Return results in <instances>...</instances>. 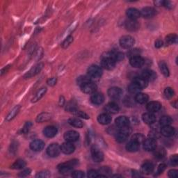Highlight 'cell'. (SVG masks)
Segmentation results:
<instances>
[{
	"label": "cell",
	"mask_w": 178,
	"mask_h": 178,
	"mask_svg": "<svg viewBox=\"0 0 178 178\" xmlns=\"http://www.w3.org/2000/svg\"><path fill=\"white\" fill-rule=\"evenodd\" d=\"M78 163L77 160H71L69 161L68 162L61 163L59 166H58V171L60 172V173L63 175H69L72 172V168L74 166H76Z\"/></svg>",
	"instance_id": "obj_1"
},
{
	"label": "cell",
	"mask_w": 178,
	"mask_h": 178,
	"mask_svg": "<svg viewBox=\"0 0 178 178\" xmlns=\"http://www.w3.org/2000/svg\"><path fill=\"white\" fill-rule=\"evenodd\" d=\"M131 133V129L129 126L119 128V130L116 133V141L118 143H123L127 140L128 136H129Z\"/></svg>",
	"instance_id": "obj_2"
},
{
	"label": "cell",
	"mask_w": 178,
	"mask_h": 178,
	"mask_svg": "<svg viewBox=\"0 0 178 178\" xmlns=\"http://www.w3.org/2000/svg\"><path fill=\"white\" fill-rule=\"evenodd\" d=\"M88 77L91 79H98L102 74V69L100 66L96 65L91 66L88 68Z\"/></svg>",
	"instance_id": "obj_3"
},
{
	"label": "cell",
	"mask_w": 178,
	"mask_h": 178,
	"mask_svg": "<svg viewBox=\"0 0 178 178\" xmlns=\"http://www.w3.org/2000/svg\"><path fill=\"white\" fill-rule=\"evenodd\" d=\"M135 44L134 38L131 36H124L120 39V44L124 49H130Z\"/></svg>",
	"instance_id": "obj_4"
},
{
	"label": "cell",
	"mask_w": 178,
	"mask_h": 178,
	"mask_svg": "<svg viewBox=\"0 0 178 178\" xmlns=\"http://www.w3.org/2000/svg\"><path fill=\"white\" fill-rule=\"evenodd\" d=\"M91 155L94 161L100 163L104 160V154L98 147L93 146L91 148Z\"/></svg>",
	"instance_id": "obj_5"
},
{
	"label": "cell",
	"mask_w": 178,
	"mask_h": 178,
	"mask_svg": "<svg viewBox=\"0 0 178 178\" xmlns=\"http://www.w3.org/2000/svg\"><path fill=\"white\" fill-rule=\"evenodd\" d=\"M61 151V147L57 143H52L49 145L47 148V154L51 157H57L60 154Z\"/></svg>",
	"instance_id": "obj_6"
},
{
	"label": "cell",
	"mask_w": 178,
	"mask_h": 178,
	"mask_svg": "<svg viewBox=\"0 0 178 178\" xmlns=\"http://www.w3.org/2000/svg\"><path fill=\"white\" fill-rule=\"evenodd\" d=\"M116 61H113L111 58L108 57H102V61L101 66L103 68H104L107 70H111L116 66Z\"/></svg>",
	"instance_id": "obj_7"
},
{
	"label": "cell",
	"mask_w": 178,
	"mask_h": 178,
	"mask_svg": "<svg viewBox=\"0 0 178 178\" xmlns=\"http://www.w3.org/2000/svg\"><path fill=\"white\" fill-rule=\"evenodd\" d=\"M81 90L86 94H93L97 90V86L93 82H89L80 86Z\"/></svg>",
	"instance_id": "obj_8"
},
{
	"label": "cell",
	"mask_w": 178,
	"mask_h": 178,
	"mask_svg": "<svg viewBox=\"0 0 178 178\" xmlns=\"http://www.w3.org/2000/svg\"><path fill=\"white\" fill-rule=\"evenodd\" d=\"M64 139L67 142H70L73 143L74 141H77L79 138V134L76 131L70 130L64 134Z\"/></svg>",
	"instance_id": "obj_9"
},
{
	"label": "cell",
	"mask_w": 178,
	"mask_h": 178,
	"mask_svg": "<svg viewBox=\"0 0 178 178\" xmlns=\"http://www.w3.org/2000/svg\"><path fill=\"white\" fill-rule=\"evenodd\" d=\"M108 95L110 98L113 100L120 99L122 95V91L121 88L118 87H111L108 90Z\"/></svg>",
	"instance_id": "obj_10"
},
{
	"label": "cell",
	"mask_w": 178,
	"mask_h": 178,
	"mask_svg": "<svg viewBox=\"0 0 178 178\" xmlns=\"http://www.w3.org/2000/svg\"><path fill=\"white\" fill-rule=\"evenodd\" d=\"M141 16L144 18H152L157 14V11L152 7H145L140 11Z\"/></svg>",
	"instance_id": "obj_11"
},
{
	"label": "cell",
	"mask_w": 178,
	"mask_h": 178,
	"mask_svg": "<svg viewBox=\"0 0 178 178\" xmlns=\"http://www.w3.org/2000/svg\"><path fill=\"white\" fill-rule=\"evenodd\" d=\"M145 60L140 55L135 56V57L129 58V63L134 68H141L143 66Z\"/></svg>",
	"instance_id": "obj_12"
},
{
	"label": "cell",
	"mask_w": 178,
	"mask_h": 178,
	"mask_svg": "<svg viewBox=\"0 0 178 178\" xmlns=\"http://www.w3.org/2000/svg\"><path fill=\"white\" fill-rule=\"evenodd\" d=\"M143 149L147 152L153 151L157 147V142L156 140L152 138L146 139L143 141Z\"/></svg>",
	"instance_id": "obj_13"
},
{
	"label": "cell",
	"mask_w": 178,
	"mask_h": 178,
	"mask_svg": "<svg viewBox=\"0 0 178 178\" xmlns=\"http://www.w3.org/2000/svg\"><path fill=\"white\" fill-rule=\"evenodd\" d=\"M91 100L94 104L96 105L102 104L104 101V95L101 93H99V92H95V93L91 95Z\"/></svg>",
	"instance_id": "obj_14"
},
{
	"label": "cell",
	"mask_w": 178,
	"mask_h": 178,
	"mask_svg": "<svg viewBox=\"0 0 178 178\" xmlns=\"http://www.w3.org/2000/svg\"><path fill=\"white\" fill-rule=\"evenodd\" d=\"M125 27L126 28L127 30L129 31V32H136L139 29V23L137 20H134V19H129L128 20L125 22Z\"/></svg>",
	"instance_id": "obj_15"
},
{
	"label": "cell",
	"mask_w": 178,
	"mask_h": 178,
	"mask_svg": "<svg viewBox=\"0 0 178 178\" xmlns=\"http://www.w3.org/2000/svg\"><path fill=\"white\" fill-rule=\"evenodd\" d=\"M61 152L66 155H70L73 153L75 150V147L70 142H65L61 146Z\"/></svg>",
	"instance_id": "obj_16"
},
{
	"label": "cell",
	"mask_w": 178,
	"mask_h": 178,
	"mask_svg": "<svg viewBox=\"0 0 178 178\" xmlns=\"http://www.w3.org/2000/svg\"><path fill=\"white\" fill-rule=\"evenodd\" d=\"M43 63H39L38 65H36L35 66H33V68L30 70L26 73V74L24 75V77L25 79H28V78H31L33 76H35L36 74H37L38 73L40 72V70L43 68Z\"/></svg>",
	"instance_id": "obj_17"
},
{
	"label": "cell",
	"mask_w": 178,
	"mask_h": 178,
	"mask_svg": "<svg viewBox=\"0 0 178 178\" xmlns=\"http://www.w3.org/2000/svg\"><path fill=\"white\" fill-rule=\"evenodd\" d=\"M141 77L146 79L147 82H152L154 81L157 78V74L152 70H145L142 72L141 75Z\"/></svg>",
	"instance_id": "obj_18"
},
{
	"label": "cell",
	"mask_w": 178,
	"mask_h": 178,
	"mask_svg": "<svg viewBox=\"0 0 178 178\" xmlns=\"http://www.w3.org/2000/svg\"><path fill=\"white\" fill-rule=\"evenodd\" d=\"M30 148L33 151L35 152H40L44 148V143L41 140H34L29 145Z\"/></svg>",
	"instance_id": "obj_19"
},
{
	"label": "cell",
	"mask_w": 178,
	"mask_h": 178,
	"mask_svg": "<svg viewBox=\"0 0 178 178\" xmlns=\"http://www.w3.org/2000/svg\"><path fill=\"white\" fill-rule=\"evenodd\" d=\"M126 14L129 19H134V20H136L141 16L140 11L134 8H130L129 9H127Z\"/></svg>",
	"instance_id": "obj_20"
},
{
	"label": "cell",
	"mask_w": 178,
	"mask_h": 178,
	"mask_svg": "<svg viewBox=\"0 0 178 178\" xmlns=\"http://www.w3.org/2000/svg\"><path fill=\"white\" fill-rule=\"evenodd\" d=\"M116 126L118 128H122L129 126V121L127 117L125 116H119L115 121Z\"/></svg>",
	"instance_id": "obj_21"
},
{
	"label": "cell",
	"mask_w": 178,
	"mask_h": 178,
	"mask_svg": "<svg viewBox=\"0 0 178 178\" xmlns=\"http://www.w3.org/2000/svg\"><path fill=\"white\" fill-rule=\"evenodd\" d=\"M58 130L54 126H47L43 130L44 135L47 138H53L57 135Z\"/></svg>",
	"instance_id": "obj_22"
},
{
	"label": "cell",
	"mask_w": 178,
	"mask_h": 178,
	"mask_svg": "<svg viewBox=\"0 0 178 178\" xmlns=\"http://www.w3.org/2000/svg\"><path fill=\"white\" fill-rule=\"evenodd\" d=\"M146 108L150 113H155L161 109V104L159 102H150L147 104Z\"/></svg>",
	"instance_id": "obj_23"
},
{
	"label": "cell",
	"mask_w": 178,
	"mask_h": 178,
	"mask_svg": "<svg viewBox=\"0 0 178 178\" xmlns=\"http://www.w3.org/2000/svg\"><path fill=\"white\" fill-rule=\"evenodd\" d=\"M154 165L152 163L146 162L142 165L141 172L145 175H150L154 171Z\"/></svg>",
	"instance_id": "obj_24"
},
{
	"label": "cell",
	"mask_w": 178,
	"mask_h": 178,
	"mask_svg": "<svg viewBox=\"0 0 178 178\" xmlns=\"http://www.w3.org/2000/svg\"><path fill=\"white\" fill-rule=\"evenodd\" d=\"M175 130L171 125L163 126L161 129V134L165 137H171L175 134Z\"/></svg>",
	"instance_id": "obj_25"
},
{
	"label": "cell",
	"mask_w": 178,
	"mask_h": 178,
	"mask_svg": "<svg viewBox=\"0 0 178 178\" xmlns=\"http://www.w3.org/2000/svg\"><path fill=\"white\" fill-rule=\"evenodd\" d=\"M104 108L107 113H112V114L117 113L119 111L118 105L117 104L116 102H113L108 103V104L106 105Z\"/></svg>",
	"instance_id": "obj_26"
},
{
	"label": "cell",
	"mask_w": 178,
	"mask_h": 178,
	"mask_svg": "<svg viewBox=\"0 0 178 178\" xmlns=\"http://www.w3.org/2000/svg\"><path fill=\"white\" fill-rule=\"evenodd\" d=\"M142 119H143L145 123L147 125L154 124L156 121V117L152 113H146L142 116Z\"/></svg>",
	"instance_id": "obj_27"
},
{
	"label": "cell",
	"mask_w": 178,
	"mask_h": 178,
	"mask_svg": "<svg viewBox=\"0 0 178 178\" xmlns=\"http://www.w3.org/2000/svg\"><path fill=\"white\" fill-rule=\"evenodd\" d=\"M97 121L102 125H108L111 122V117L108 113H102L97 117Z\"/></svg>",
	"instance_id": "obj_28"
},
{
	"label": "cell",
	"mask_w": 178,
	"mask_h": 178,
	"mask_svg": "<svg viewBox=\"0 0 178 178\" xmlns=\"http://www.w3.org/2000/svg\"><path fill=\"white\" fill-rule=\"evenodd\" d=\"M139 147H140V144L133 140H131L126 146L127 150L130 152H134L138 151Z\"/></svg>",
	"instance_id": "obj_29"
},
{
	"label": "cell",
	"mask_w": 178,
	"mask_h": 178,
	"mask_svg": "<svg viewBox=\"0 0 178 178\" xmlns=\"http://www.w3.org/2000/svg\"><path fill=\"white\" fill-rule=\"evenodd\" d=\"M133 83H136V84L141 89L146 88L147 86V84H148V82L141 77H134V79L133 80Z\"/></svg>",
	"instance_id": "obj_30"
},
{
	"label": "cell",
	"mask_w": 178,
	"mask_h": 178,
	"mask_svg": "<svg viewBox=\"0 0 178 178\" xmlns=\"http://www.w3.org/2000/svg\"><path fill=\"white\" fill-rule=\"evenodd\" d=\"M47 92V88L46 87H43L39 89V90L37 91V93H36L34 97H33L32 99V102H36L40 100L42 97H43L44 94L46 93Z\"/></svg>",
	"instance_id": "obj_31"
},
{
	"label": "cell",
	"mask_w": 178,
	"mask_h": 178,
	"mask_svg": "<svg viewBox=\"0 0 178 178\" xmlns=\"http://www.w3.org/2000/svg\"><path fill=\"white\" fill-rule=\"evenodd\" d=\"M149 97L148 95L146 93H138L136 94V95L135 97V100L139 104H145L147 102Z\"/></svg>",
	"instance_id": "obj_32"
},
{
	"label": "cell",
	"mask_w": 178,
	"mask_h": 178,
	"mask_svg": "<svg viewBox=\"0 0 178 178\" xmlns=\"http://www.w3.org/2000/svg\"><path fill=\"white\" fill-rule=\"evenodd\" d=\"M19 109H20V106H19V105L15 106V107H14L13 109L10 111L9 113H8V115H7L6 118V121H11V120H13L17 116V114L18 113Z\"/></svg>",
	"instance_id": "obj_33"
},
{
	"label": "cell",
	"mask_w": 178,
	"mask_h": 178,
	"mask_svg": "<svg viewBox=\"0 0 178 178\" xmlns=\"http://www.w3.org/2000/svg\"><path fill=\"white\" fill-rule=\"evenodd\" d=\"M68 123L72 127L77 128H82L83 126V122L80 119L77 118H72L68 120Z\"/></svg>",
	"instance_id": "obj_34"
},
{
	"label": "cell",
	"mask_w": 178,
	"mask_h": 178,
	"mask_svg": "<svg viewBox=\"0 0 178 178\" xmlns=\"http://www.w3.org/2000/svg\"><path fill=\"white\" fill-rule=\"evenodd\" d=\"M27 163L26 161L23 159H18L16 161H15L12 166H11V168L12 169L15 170H19V169H22L24 168L25 166H26Z\"/></svg>",
	"instance_id": "obj_35"
},
{
	"label": "cell",
	"mask_w": 178,
	"mask_h": 178,
	"mask_svg": "<svg viewBox=\"0 0 178 178\" xmlns=\"http://www.w3.org/2000/svg\"><path fill=\"white\" fill-rule=\"evenodd\" d=\"M52 116L48 113H41L36 118V122H43L49 121L51 119Z\"/></svg>",
	"instance_id": "obj_36"
},
{
	"label": "cell",
	"mask_w": 178,
	"mask_h": 178,
	"mask_svg": "<svg viewBox=\"0 0 178 178\" xmlns=\"http://www.w3.org/2000/svg\"><path fill=\"white\" fill-rule=\"evenodd\" d=\"M172 122V120L170 116H164L161 117L159 120V125L162 127L171 125Z\"/></svg>",
	"instance_id": "obj_37"
},
{
	"label": "cell",
	"mask_w": 178,
	"mask_h": 178,
	"mask_svg": "<svg viewBox=\"0 0 178 178\" xmlns=\"http://www.w3.org/2000/svg\"><path fill=\"white\" fill-rule=\"evenodd\" d=\"M153 151H154L155 157L157 159H162L166 155V150L162 147H159V148L156 147Z\"/></svg>",
	"instance_id": "obj_38"
},
{
	"label": "cell",
	"mask_w": 178,
	"mask_h": 178,
	"mask_svg": "<svg viewBox=\"0 0 178 178\" xmlns=\"http://www.w3.org/2000/svg\"><path fill=\"white\" fill-rule=\"evenodd\" d=\"M159 69L161 72H162V74L164 75L165 77H168L170 74V72L168 66L166 64V63H164L163 61H161L159 64Z\"/></svg>",
	"instance_id": "obj_39"
},
{
	"label": "cell",
	"mask_w": 178,
	"mask_h": 178,
	"mask_svg": "<svg viewBox=\"0 0 178 178\" xmlns=\"http://www.w3.org/2000/svg\"><path fill=\"white\" fill-rule=\"evenodd\" d=\"M142 89L134 83H131V84L128 86V91L132 94H137L138 93H140V91Z\"/></svg>",
	"instance_id": "obj_40"
},
{
	"label": "cell",
	"mask_w": 178,
	"mask_h": 178,
	"mask_svg": "<svg viewBox=\"0 0 178 178\" xmlns=\"http://www.w3.org/2000/svg\"><path fill=\"white\" fill-rule=\"evenodd\" d=\"M177 40V36L176 34H174V33H171V34L168 35L166 37V43H168V44H172L175 43Z\"/></svg>",
	"instance_id": "obj_41"
},
{
	"label": "cell",
	"mask_w": 178,
	"mask_h": 178,
	"mask_svg": "<svg viewBox=\"0 0 178 178\" xmlns=\"http://www.w3.org/2000/svg\"><path fill=\"white\" fill-rule=\"evenodd\" d=\"M131 140L136 141L139 144H141L142 143H143V141L146 140V138H145V136L142 134L137 133V134H135L132 136Z\"/></svg>",
	"instance_id": "obj_42"
},
{
	"label": "cell",
	"mask_w": 178,
	"mask_h": 178,
	"mask_svg": "<svg viewBox=\"0 0 178 178\" xmlns=\"http://www.w3.org/2000/svg\"><path fill=\"white\" fill-rule=\"evenodd\" d=\"M89 82H92L91 78L89 77L88 76H81L78 77L77 79V83L79 86L85 84L86 83H88Z\"/></svg>",
	"instance_id": "obj_43"
},
{
	"label": "cell",
	"mask_w": 178,
	"mask_h": 178,
	"mask_svg": "<svg viewBox=\"0 0 178 178\" xmlns=\"http://www.w3.org/2000/svg\"><path fill=\"white\" fill-rule=\"evenodd\" d=\"M72 42H73V37L72 36H69L63 40V43L61 44V46H62L63 48L66 49L70 45Z\"/></svg>",
	"instance_id": "obj_44"
},
{
	"label": "cell",
	"mask_w": 178,
	"mask_h": 178,
	"mask_svg": "<svg viewBox=\"0 0 178 178\" xmlns=\"http://www.w3.org/2000/svg\"><path fill=\"white\" fill-rule=\"evenodd\" d=\"M111 172H112V171H111V169L109 168V167H108V166H103V167H102V168L100 169V171H99V172H100V174L104 175L105 177L107 176V175H110L111 173Z\"/></svg>",
	"instance_id": "obj_45"
},
{
	"label": "cell",
	"mask_w": 178,
	"mask_h": 178,
	"mask_svg": "<svg viewBox=\"0 0 178 178\" xmlns=\"http://www.w3.org/2000/svg\"><path fill=\"white\" fill-rule=\"evenodd\" d=\"M174 94L175 93L173 89L171 88L168 87L164 90V95H165V96L167 98H171V97L174 96Z\"/></svg>",
	"instance_id": "obj_46"
},
{
	"label": "cell",
	"mask_w": 178,
	"mask_h": 178,
	"mask_svg": "<svg viewBox=\"0 0 178 178\" xmlns=\"http://www.w3.org/2000/svg\"><path fill=\"white\" fill-rule=\"evenodd\" d=\"M50 176V173L47 171H43L38 172V174L36 175V177L38 178H47Z\"/></svg>",
	"instance_id": "obj_47"
},
{
	"label": "cell",
	"mask_w": 178,
	"mask_h": 178,
	"mask_svg": "<svg viewBox=\"0 0 178 178\" xmlns=\"http://www.w3.org/2000/svg\"><path fill=\"white\" fill-rule=\"evenodd\" d=\"M148 136L150 138H152L156 140V139L159 137V132H157V130L153 129L152 131H150Z\"/></svg>",
	"instance_id": "obj_48"
},
{
	"label": "cell",
	"mask_w": 178,
	"mask_h": 178,
	"mask_svg": "<svg viewBox=\"0 0 178 178\" xmlns=\"http://www.w3.org/2000/svg\"><path fill=\"white\" fill-rule=\"evenodd\" d=\"M100 176V173L98 172L95 171V170H90L88 172V177H99Z\"/></svg>",
	"instance_id": "obj_49"
},
{
	"label": "cell",
	"mask_w": 178,
	"mask_h": 178,
	"mask_svg": "<svg viewBox=\"0 0 178 178\" xmlns=\"http://www.w3.org/2000/svg\"><path fill=\"white\" fill-rule=\"evenodd\" d=\"M74 113H75V115L77 116L78 117H80V118H84V119H88L89 118V116L86 113L83 112V111L76 110L74 111Z\"/></svg>",
	"instance_id": "obj_50"
},
{
	"label": "cell",
	"mask_w": 178,
	"mask_h": 178,
	"mask_svg": "<svg viewBox=\"0 0 178 178\" xmlns=\"http://www.w3.org/2000/svg\"><path fill=\"white\" fill-rule=\"evenodd\" d=\"M72 177L74 178H82L84 177V173L81 171H76L72 172Z\"/></svg>",
	"instance_id": "obj_51"
},
{
	"label": "cell",
	"mask_w": 178,
	"mask_h": 178,
	"mask_svg": "<svg viewBox=\"0 0 178 178\" xmlns=\"http://www.w3.org/2000/svg\"><path fill=\"white\" fill-rule=\"evenodd\" d=\"M32 123L31 122H27L26 123H25V125H24V127L23 128H22V132L24 133V134H26L28 132H29V129H31V127H32Z\"/></svg>",
	"instance_id": "obj_52"
},
{
	"label": "cell",
	"mask_w": 178,
	"mask_h": 178,
	"mask_svg": "<svg viewBox=\"0 0 178 178\" xmlns=\"http://www.w3.org/2000/svg\"><path fill=\"white\" fill-rule=\"evenodd\" d=\"M127 55L129 56V58L135 57V56L140 55V51H139V50L137 49H132V50H130V51L127 53Z\"/></svg>",
	"instance_id": "obj_53"
},
{
	"label": "cell",
	"mask_w": 178,
	"mask_h": 178,
	"mask_svg": "<svg viewBox=\"0 0 178 178\" xmlns=\"http://www.w3.org/2000/svg\"><path fill=\"white\" fill-rule=\"evenodd\" d=\"M31 172H32V171H31L30 169H25V170H24V171H22L21 172H19L18 176L21 177H27L28 175H30Z\"/></svg>",
	"instance_id": "obj_54"
},
{
	"label": "cell",
	"mask_w": 178,
	"mask_h": 178,
	"mask_svg": "<svg viewBox=\"0 0 178 178\" xmlns=\"http://www.w3.org/2000/svg\"><path fill=\"white\" fill-rule=\"evenodd\" d=\"M168 175L169 177H178V171L175 169L170 170L168 172Z\"/></svg>",
	"instance_id": "obj_55"
},
{
	"label": "cell",
	"mask_w": 178,
	"mask_h": 178,
	"mask_svg": "<svg viewBox=\"0 0 178 178\" xmlns=\"http://www.w3.org/2000/svg\"><path fill=\"white\" fill-rule=\"evenodd\" d=\"M166 168V165L165 163H161L159 166H158L157 168V175H160L165 171Z\"/></svg>",
	"instance_id": "obj_56"
},
{
	"label": "cell",
	"mask_w": 178,
	"mask_h": 178,
	"mask_svg": "<svg viewBox=\"0 0 178 178\" xmlns=\"http://www.w3.org/2000/svg\"><path fill=\"white\" fill-rule=\"evenodd\" d=\"M171 163L172 164V166H177V163H178V157L177 155H172V157H171Z\"/></svg>",
	"instance_id": "obj_57"
},
{
	"label": "cell",
	"mask_w": 178,
	"mask_h": 178,
	"mask_svg": "<svg viewBox=\"0 0 178 178\" xmlns=\"http://www.w3.org/2000/svg\"><path fill=\"white\" fill-rule=\"evenodd\" d=\"M57 82V79L56 77H52L47 80V84L50 86H54V85H56V83Z\"/></svg>",
	"instance_id": "obj_58"
},
{
	"label": "cell",
	"mask_w": 178,
	"mask_h": 178,
	"mask_svg": "<svg viewBox=\"0 0 178 178\" xmlns=\"http://www.w3.org/2000/svg\"><path fill=\"white\" fill-rule=\"evenodd\" d=\"M163 42L161 40H157L155 42V47H157V48H160V47L163 46Z\"/></svg>",
	"instance_id": "obj_59"
},
{
	"label": "cell",
	"mask_w": 178,
	"mask_h": 178,
	"mask_svg": "<svg viewBox=\"0 0 178 178\" xmlns=\"http://www.w3.org/2000/svg\"><path fill=\"white\" fill-rule=\"evenodd\" d=\"M163 6H165L168 8H171L172 7V5L171 4V2H168V1H164Z\"/></svg>",
	"instance_id": "obj_60"
},
{
	"label": "cell",
	"mask_w": 178,
	"mask_h": 178,
	"mask_svg": "<svg viewBox=\"0 0 178 178\" xmlns=\"http://www.w3.org/2000/svg\"><path fill=\"white\" fill-rule=\"evenodd\" d=\"M132 176L134 177H141V175L139 173L138 171H132Z\"/></svg>",
	"instance_id": "obj_61"
},
{
	"label": "cell",
	"mask_w": 178,
	"mask_h": 178,
	"mask_svg": "<svg viewBox=\"0 0 178 178\" xmlns=\"http://www.w3.org/2000/svg\"><path fill=\"white\" fill-rule=\"evenodd\" d=\"M163 3L164 1H155V4L157 6H163Z\"/></svg>",
	"instance_id": "obj_62"
},
{
	"label": "cell",
	"mask_w": 178,
	"mask_h": 178,
	"mask_svg": "<svg viewBox=\"0 0 178 178\" xmlns=\"http://www.w3.org/2000/svg\"><path fill=\"white\" fill-rule=\"evenodd\" d=\"M64 103H65V100H64V97L62 96L60 97V100H59V104L61 107H63Z\"/></svg>",
	"instance_id": "obj_63"
},
{
	"label": "cell",
	"mask_w": 178,
	"mask_h": 178,
	"mask_svg": "<svg viewBox=\"0 0 178 178\" xmlns=\"http://www.w3.org/2000/svg\"><path fill=\"white\" fill-rule=\"evenodd\" d=\"M172 105H174L173 107H175V108H177V102H175V103H172Z\"/></svg>",
	"instance_id": "obj_64"
}]
</instances>
